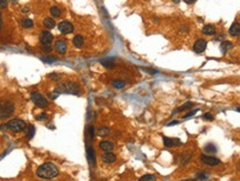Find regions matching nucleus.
<instances>
[{"label": "nucleus", "mask_w": 240, "mask_h": 181, "mask_svg": "<svg viewBox=\"0 0 240 181\" xmlns=\"http://www.w3.org/2000/svg\"><path fill=\"white\" fill-rule=\"evenodd\" d=\"M58 168L51 162H46L37 170V176L41 179H53L58 176Z\"/></svg>", "instance_id": "1"}, {"label": "nucleus", "mask_w": 240, "mask_h": 181, "mask_svg": "<svg viewBox=\"0 0 240 181\" xmlns=\"http://www.w3.org/2000/svg\"><path fill=\"white\" fill-rule=\"evenodd\" d=\"M56 92L58 93H70V95H79L80 93V87L79 84L72 81H66L60 82L56 87Z\"/></svg>", "instance_id": "2"}, {"label": "nucleus", "mask_w": 240, "mask_h": 181, "mask_svg": "<svg viewBox=\"0 0 240 181\" xmlns=\"http://www.w3.org/2000/svg\"><path fill=\"white\" fill-rule=\"evenodd\" d=\"M5 127L9 130L14 132H20L24 131L26 128V122L24 120H20V119H12L10 120L8 124H6V126H1V128Z\"/></svg>", "instance_id": "3"}, {"label": "nucleus", "mask_w": 240, "mask_h": 181, "mask_svg": "<svg viewBox=\"0 0 240 181\" xmlns=\"http://www.w3.org/2000/svg\"><path fill=\"white\" fill-rule=\"evenodd\" d=\"M15 107L12 103H10L8 101H0V120L6 119L11 115L14 112Z\"/></svg>", "instance_id": "4"}, {"label": "nucleus", "mask_w": 240, "mask_h": 181, "mask_svg": "<svg viewBox=\"0 0 240 181\" xmlns=\"http://www.w3.org/2000/svg\"><path fill=\"white\" fill-rule=\"evenodd\" d=\"M31 99H32L33 103H34L37 107L46 108L47 106H48V101H47V99L45 98L41 93H39V92H33L32 95H31Z\"/></svg>", "instance_id": "5"}, {"label": "nucleus", "mask_w": 240, "mask_h": 181, "mask_svg": "<svg viewBox=\"0 0 240 181\" xmlns=\"http://www.w3.org/2000/svg\"><path fill=\"white\" fill-rule=\"evenodd\" d=\"M200 159L202 161V163L207 165H220V160L216 157H211V156H207V155H201L200 156Z\"/></svg>", "instance_id": "6"}, {"label": "nucleus", "mask_w": 240, "mask_h": 181, "mask_svg": "<svg viewBox=\"0 0 240 181\" xmlns=\"http://www.w3.org/2000/svg\"><path fill=\"white\" fill-rule=\"evenodd\" d=\"M206 48H207V41L203 40V39H198L197 41L193 43V51L197 52V53L203 52Z\"/></svg>", "instance_id": "7"}, {"label": "nucleus", "mask_w": 240, "mask_h": 181, "mask_svg": "<svg viewBox=\"0 0 240 181\" xmlns=\"http://www.w3.org/2000/svg\"><path fill=\"white\" fill-rule=\"evenodd\" d=\"M58 28L60 32L62 33H70L74 31V26L71 25L69 21H61L58 25Z\"/></svg>", "instance_id": "8"}, {"label": "nucleus", "mask_w": 240, "mask_h": 181, "mask_svg": "<svg viewBox=\"0 0 240 181\" xmlns=\"http://www.w3.org/2000/svg\"><path fill=\"white\" fill-rule=\"evenodd\" d=\"M39 39H40V42H41L42 45L48 46V45L51 43L52 39H53V37H52V34H51L50 32H48V31H43V32L40 33Z\"/></svg>", "instance_id": "9"}, {"label": "nucleus", "mask_w": 240, "mask_h": 181, "mask_svg": "<svg viewBox=\"0 0 240 181\" xmlns=\"http://www.w3.org/2000/svg\"><path fill=\"white\" fill-rule=\"evenodd\" d=\"M117 157L116 155H114L112 152L110 151H106L102 156H101V160L105 162V163H114L116 161Z\"/></svg>", "instance_id": "10"}, {"label": "nucleus", "mask_w": 240, "mask_h": 181, "mask_svg": "<svg viewBox=\"0 0 240 181\" xmlns=\"http://www.w3.org/2000/svg\"><path fill=\"white\" fill-rule=\"evenodd\" d=\"M164 143L166 147H178L181 146V141L179 139H174V138H167L164 137Z\"/></svg>", "instance_id": "11"}, {"label": "nucleus", "mask_w": 240, "mask_h": 181, "mask_svg": "<svg viewBox=\"0 0 240 181\" xmlns=\"http://www.w3.org/2000/svg\"><path fill=\"white\" fill-rule=\"evenodd\" d=\"M114 143L111 141H101L99 143V148L103 151H111L114 149Z\"/></svg>", "instance_id": "12"}, {"label": "nucleus", "mask_w": 240, "mask_h": 181, "mask_svg": "<svg viewBox=\"0 0 240 181\" xmlns=\"http://www.w3.org/2000/svg\"><path fill=\"white\" fill-rule=\"evenodd\" d=\"M229 33L231 36H235V37L240 36V24H238V22L232 24V26L230 27V29H229Z\"/></svg>", "instance_id": "13"}, {"label": "nucleus", "mask_w": 240, "mask_h": 181, "mask_svg": "<svg viewBox=\"0 0 240 181\" xmlns=\"http://www.w3.org/2000/svg\"><path fill=\"white\" fill-rule=\"evenodd\" d=\"M202 32L207 36H214L216 33V28L214 25H206L202 28Z\"/></svg>", "instance_id": "14"}, {"label": "nucleus", "mask_w": 240, "mask_h": 181, "mask_svg": "<svg viewBox=\"0 0 240 181\" xmlns=\"http://www.w3.org/2000/svg\"><path fill=\"white\" fill-rule=\"evenodd\" d=\"M56 50L58 51L59 53L61 55H65L67 51V45L65 41H57L56 42Z\"/></svg>", "instance_id": "15"}, {"label": "nucleus", "mask_w": 240, "mask_h": 181, "mask_svg": "<svg viewBox=\"0 0 240 181\" xmlns=\"http://www.w3.org/2000/svg\"><path fill=\"white\" fill-rule=\"evenodd\" d=\"M72 42H74L75 47H77V48H81L83 46V38L81 36H76L75 38H74V40H72Z\"/></svg>", "instance_id": "16"}, {"label": "nucleus", "mask_w": 240, "mask_h": 181, "mask_svg": "<svg viewBox=\"0 0 240 181\" xmlns=\"http://www.w3.org/2000/svg\"><path fill=\"white\" fill-rule=\"evenodd\" d=\"M43 24H45V26H46L48 29H53V28H55V26H56L55 20H52L51 18H47V19H45Z\"/></svg>", "instance_id": "17"}, {"label": "nucleus", "mask_w": 240, "mask_h": 181, "mask_svg": "<svg viewBox=\"0 0 240 181\" xmlns=\"http://www.w3.org/2000/svg\"><path fill=\"white\" fill-rule=\"evenodd\" d=\"M193 106H195V103H193V102H191V101H188V102H186L185 105H182L180 108H178V110H177V111L181 112V111H185V110H187V109H190V108H192Z\"/></svg>", "instance_id": "18"}, {"label": "nucleus", "mask_w": 240, "mask_h": 181, "mask_svg": "<svg viewBox=\"0 0 240 181\" xmlns=\"http://www.w3.org/2000/svg\"><path fill=\"white\" fill-rule=\"evenodd\" d=\"M88 158H89V161H90L92 165H95V162H96V156H95V152H93V149L92 148H89L88 149Z\"/></svg>", "instance_id": "19"}, {"label": "nucleus", "mask_w": 240, "mask_h": 181, "mask_svg": "<svg viewBox=\"0 0 240 181\" xmlns=\"http://www.w3.org/2000/svg\"><path fill=\"white\" fill-rule=\"evenodd\" d=\"M101 63H102V66L106 67V68H108V69H110V68H114V66H115V61H114V60H111V59H108V60H102V61H101Z\"/></svg>", "instance_id": "20"}, {"label": "nucleus", "mask_w": 240, "mask_h": 181, "mask_svg": "<svg viewBox=\"0 0 240 181\" xmlns=\"http://www.w3.org/2000/svg\"><path fill=\"white\" fill-rule=\"evenodd\" d=\"M21 26H22L24 28H26V29H29V28H31L33 26V21L32 20H30V19H24V20L21 21Z\"/></svg>", "instance_id": "21"}, {"label": "nucleus", "mask_w": 240, "mask_h": 181, "mask_svg": "<svg viewBox=\"0 0 240 181\" xmlns=\"http://www.w3.org/2000/svg\"><path fill=\"white\" fill-rule=\"evenodd\" d=\"M205 151L208 152V153H215L216 151H217V148H216L215 145H212V143H208L207 146L205 147Z\"/></svg>", "instance_id": "22"}, {"label": "nucleus", "mask_w": 240, "mask_h": 181, "mask_svg": "<svg viewBox=\"0 0 240 181\" xmlns=\"http://www.w3.org/2000/svg\"><path fill=\"white\" fill-rule=\"evenodd\" d=\"M50 12H51V15H52V17H60V15H61V10H60V8H58V7H51V9H50Z\"/></svg>", "instance_id": "23"}, {"label": "nucleus", "mask_w": 240, "mask_h": 181, "mask_svg": "<svg viewBox=\"0 0 240 181\" xmlns=\"http://www.w3.org/2000/svg\"><path fill=\"white\" fill-rule=\"evenodd\" d=\"M109 133H110V130L108 128H106V127H101V128H99V130H98V134H99L100 137H106Z\"/></svg>", "instance_id": "24"}, {"label": "nucleus", "mask_w": 240, "mask_h": 181, "mask_svg": "<svg viewBox=\"0 0 240 181\" xmlns=\"http://www.w3.org/2000/svg\"><path fill=\"white\" fill-rule=\"evenodd\" d=\"M232 48V43L229 41H224L221 43V50L224 51V52H227L229 49H231Z\"/></svg>", "instance_id": "25"}, {"label": "nucleus", "mask_w": 240, "mask_h": 181, "mask_svg": "<svg viewBox=\"0 0 240 181\" xmlns=\"http://www.w3.org/2000/svg\"><path fill=\"white\" fill-rule=\"evenodd\" d=\"M156 180V177L153 174H145L140 178V181H152Z\"/></svg>", "instance_id": "26"}, {"label": "nucleus", "mask_w": 240, "mask_h": 181, "mask_svg": "<svg viewBox=\"0 0 240 181\" xmlns=\"http://www.w3.org/2000/svg\"><path fill=\"white\" fill-rule=\"evenodd\" d=\"M112 86H114L115 88H117V89H121V88H124V81H120V80H116V81L112 82Z\"/></svg>", "instance_id": "27"}, {"label": "nucleus", "mask_w": 240, "mask_h": 181, "mask_svg": "<svg viewBox=\"0 0 240 181\" xmlns=\"http://www.w3.org/2000/svg\"><path fill=\"white\" fill-rule=\"evenodd\" d=\"M190 159H191V155H190V153H185V155H182V157H181L182 163H186V162L190 161Z\"/></svg>", "instance_id": "28"}, {"label": "nucleus", "mask_w": 240, "mask_h": 181, "mask_svg": "<svg viewBox=\"0 0 240 181\" xmlns=\"http://www.w3.org/2000/svg\"><path fill=\"white\" fill-rule=\"evenodd\" d=\"M33 134H34V127H33V126H29V131H28L27 138H28V139H31L33 137Z\"/></svg>", "instance_id": "29"}, {"label": "nucleus", "mask_w": 240, "mask_h": 181, "mask_svg": "<svg viewBox=\"0 0 240 181\" xmlns=\"http://www.w3.org/2000/svg\"><path fill=\"white\" fill-rule=\"evenodd\" d=\"M198 111H199V109H198V108H197V109H195L193 111H191V112H188L187 115H183V117H182V118H183V119H187V118H190V117H192V115H195V113H197Z\"/></svg>", "instance_id": "30"}, {"label": "nucleus", "mask_w": 240, "mask_h": 181, "mask_svg": "<svg viewBox=\"0 0 240 181\" xmlns=\"http://www.w3.org/2000/svg\"><path fill=\"white\" fill-rule=\"evenodd\" d=\"M37 119L38 120H47L48 119V115H47V113H39V115H37Z\"/></svg>", "instance_id": "31"}, {"label": "nucleus", "mask_w": 240, "mask_h": 181, "mask_svg": "<svg viewBox=\"0 0 240 181\" xmlns=\"http://www.w3.org/2000/svg\"><path fill=\"white\" fill-rule=\"evenodd\" d=\"M202 118L206 119V120H209V121H212L214 120V115H211V113H205V115H202Z\"/></svg>", "instance_id": "32"}, {"label": "nucleus", "mask_w": 240, "mask_h": 181, "mask_svg": "<svg viewBox=\"0 0 240 181\" xmlns=\"http://www.w3.org/2000/svg\"><path fill=\"white\" fill-rule=\"evenodd\" d=\"M208 177L206 173H198L197 174V179H200V180H206Z\"/></svg>", "instance_id": "33"}, {"label": "nucleus", "mask_w": 240, "mask_h": 181, "mask_svg": "<svg viewBox=\"0 0 240 181\" xmlns=\"http://www.w3.org/2000/svg\"><path fill=\"white\" fill-rule=\"evenodd\" d=\"M48 77H49V78H51L52 80H58L59 78H60V76H59V74H49Z\"/></svg>", "instance_id": "34"}, {"label": "nucleus", "mask_w": 240, "mask_h": 181, "mask_svg": "<svg viewBox=\"0 0 240 181\" xmlns=\"http://www.w3.org/2000/svg\"><path fill=\"white\" fill-rule=\"evenodd\" d=\"M7 7V0H0V9H3Z\"/></svg>", "instance_id": "35"}, {"label": "nucleus", "mask_w": 240, "mask_h": 181, "mask_svg": "<svg viewBox=\"0 0 240 181\" xmlns=\"http://www.w3.org/2000/svg\"><path fill=\"white\" fill-rule=\"evenodd\" d=\"M58 96H59V93H58V92H56V93H52V95H51V93H50V95H49L50 99H53V100H55V99L57 98V97H58Z\"/></svg>", "instance_id": "36"}, {"label": "nucleus", "mask_w": 240, "mask_h": 181, "mask_svg": "<svg viewBox=\"0 0 240 181\" xmlns=\"http://www.w3.org/2000/svg\"><path fill=\"white\" fill-rule=\"evenodd\" d=\"M89 134H90L91 138L93 137V134H95V129H93V127H90V128H89Z\"/></svg>", "instance_id": "37"}, {"label": "nucleus", "mask_w": 240, "mask_h": 181, "mask_svg": "<svg viewBox=\"0 0 240 181\" xmlns=\"http://www.w3.org/2000/svg\"><path fill=\"white\" fill-rule=\"evenodd\" d=\"M196 0H185V2L186 3H188V5H191V3H193Z\"/></svg>", "instance_id": "38"}, {"label": "nucleus", "mask_w": 240, "mask_h": 181, "mask_svg": "<svg viewBox=\"0 0 240 181\" xmlns=\"http://www.w3.org/2000/svg\"><path fill=\"white\" fill-rule=\"evenodd\" d=\"M179 124V121H171L170 124H168V126H174V124Z\"/></svg>", "instance_id": "39"}, {"label": "nucleus", "mask_w": 240, "mask_h": 181, "mask_svg": "<svg viewBox=\"0 0 240 181\" xmlns=\"http://www.w3.org/2000/svg\"><path fill=\"white\" fill-rule=\"evenodd\" d=\"M0 27H1V14H0Z\"/></svg>", "instance_id": "40"}, {"label": "nucleus", "mask_w": 240, "mask_h": 181, "mask_svg": "<svg viewBox=\"0 0 240 181\" xmlns=\"http://www.w3.org/2000/svg\"><path fill=\"white\" fill-rule=\"evenodd\" d=\"M237 111H239V112H240V107L237 108Z\"/></svg>", "instance_id": "41"}]
</instances>
